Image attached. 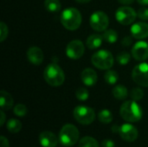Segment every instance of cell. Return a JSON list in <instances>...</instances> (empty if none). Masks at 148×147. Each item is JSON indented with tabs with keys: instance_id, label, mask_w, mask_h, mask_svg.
<instances>
[{
	"instance_id": "1",
	"label": "cell",
	"mask_w": 148,
	"mask_h": 147,
	"mask_svg": "<svg viewBox=\"0 0 148 147\" xmlns=\"http://www.w3.org/2000/svg\"><path fill=\"white\" fill-rule=\"evenodd\" d=\"M82 20L81 12L74 7L65 9L61 15V23L68 30L73 31L79 29L82 24Z\"/></svg>"
},
{
	"instance_id": "2",
	"label": "cell",
	"mask_w": 148,
	"mask_h": 147,
	"mask_svg": "<svg viewBox=\"0 0 148 147\" xmlns=\"http://www.w3.org/2000/svg\"><path fill=\"white\" fill-rule=\"evenodd\" d=\"M121 115L127 122H138L141 120L143 112L140 106L135 101H125L121 107Z\"/></svg>"
},
{
	"instance_id": "3",
	"label": "cell",
	"mask_w": 148,
	"mask_h": 147,
	"mask_svg": "<svg viewBox=\"0 0 148 147\" xmlns=\"http://www.w3.org/2000/svg\"><path fill=\"white\" fill-rule=\"evenodd\" d=\"M45 81L51 87H60L65 81V75L62 68L56 63L49 64L43 72Z\"/></svg>"
},
{
	"instance_id": "4",
	"label": "cell",
	"mask_w": 148,
	"mask_h": 147,
	"mask_svg": "<svg viewBox=\"0 0 148 147\" xmlns=\"http://www.w3.org/2000/svg\"><path fill=\"white\" fill-rule=\"evenodd\" d=\"M80 133L76 126L72 124L64 125L59 133L60 142L64 146L70 147L75 146L79 139Z\"/></svg>"
},
{
	"instance_id": "5",
	"label": "cell",
	"mask_w": 148,
	"mask_h": 147,
	"mask_svg": "<svg viewBox=\"0 0 148 147\" xmlns=\"http://www.w3.org/2000/svg\"><path fill=\"white\" fill-rule=\"evenodd\" d=\"M91 62L95 68L101 70H108L113 67L114 60L111 52L106 49H101L93 55Z\"/></svg>"
},
{
	"instance_id": "6",
	"label": "cell",
	"mask_w": 148,
	"mask_h": 147,
	"mask_svg": "<svg viewBox=\"0 0 148 147\" xmlns=\"http://www.w3.org/2000/svg\"><path fill=\"white\" fill-rule=\"evenodd\" d=\"M75 120L82 125H90L95 120V113L93 108L86 106H78L74 109Z\"/></svg>"
},
{
	"instance_id": "7",
	"label": "cell",
	"mask_w": 148,
	"mask_h": 147,
	"mask_svg": "<svg viewBox=\"0 0 148 147\" xmlns=\"http://www.w3.org/2000/svg\"><path fill=\"white\" fill-rule=\"evenodd\" d=\"M89 24L91 28L98 32L105 31L109 24V18L103 11L94 12L89 18Z\"/></svg>"
},
{
	"instance_id": "8",
	"label": "cell",
	"mask_w": 148,
	"mask_h": 147,
	"mask_svg": "<svg viewBox=\"0 0 148 147\" xmlns=\"http://www.w3.org/2000/svg\"><path fill=\"white\" fill-rule=\"evenodd\" d=\"M134 81L140 87H148V63L141 62L134 67L132 72Z\"/></svg>"
},
{
	"instance_id": "9",
	"label": "cell",
	"mask_w": 148,
	"mask_h": 147,
	"mask_svg": "<svg viewBox=\"0 0 148 147\" xmlns=\"http://www.w3.org/2000/svg\"><path fill=\"white\" fill-rule=\"evenodd\" d=\"M137 16V12L129 6L120 7L115 12L116 20L122 25L132 24L135 21Z\"/></svg>"
},
{
	"instance_id": "10",
	"label": "cell",
	"mask_w": 148,
	"mask_h": 147,
	"mask_svg": "<svg viewBox=\"0 0 148 147\" xmlns=\"http://www.w3.org/2000/svg\"><path fill=\"white\" fill-rule=\"evenodd\" d=\"M85 52L84 44L81 40H73L67 45L66 55L69 58L73 60L80 59Z\"/></svg>"
},
{
	"instance_id": "11",
	"label": "cell",
	"mask_w": 148,
	"mask_h": 147,
	"mask_svg": "<svg viewBox=\"0 0 148 147\" xmlns=\"http://www.w3.org/2000/svg\"><path fill=\"white\" fill-rule=\"evenodd\" d=\"M132 55L136 61L144 62L148 59V43L144 41L137 42L132 49Z\"/></svg>"
},
{
	"instance_id": "12",
	"label": "cell",
	"mask_w": 148,
	"mask_h": 147,
	"mask_svg": "<svg viewBox=\"0 0 148 147\" xmlns=\"http://www.w3.org/2000/svg\"><path fill=\"white\" fill-rule=\"evenodd\" d=\"M120 135L122 139L127 142H134L137 139L139 133L135 126L132 124H124L121 126Z\"/></svg>"
},
{
	"instance_id": "13",
	"label": "cell",
	"mask_w": 148,
	"mask_h": 147,
	"mask_svg": "<svg viewBox=\"0 0 148 147\" xmlns=\"http://www.w3.org/2000/svg\"><path fill=\"white\" fill-rule=\"evenodd\" d=\"M131 35L134 38L142 40L148 36V23L144 22L135 23L131 27Z\"/></svg>"
},
{
	"instance_id": "14",
	"label": "cell",
	"mask_w": 148,
	"mask_h": 147,
	"mask_svg": "<svg viewBox=\"0 0 148 147\" xmlns=\"http://www.w3.org/2000/svg\"><path fill=\"white\" fill-rule=\"evenodd\" d=\"M27 58L33 65H40L43 61L42 50L36 46L30 47L27 51Z\"/></svg>"
},
{
	"instance_id": "15",
	"label": "cell",
	"mask_w": 148,
	"mask_h": 147,
	"mask_svg": "<svg viewBox=\"0 0 148 147\" xmlns=\"http://www.w3.org/2000/svg\"><path fill=\"white\" fill-rule=\"evenodd\" d=\"M39 142L43 147H56L58 144V139L53 133L45 131L40 134Z\"/></svg>"
},
{
	"instance_id": "16",
	"label": "cell",
	"mask_w": 148,
	"mask_h": 147,
	"mask_svg": "<svg viewBox=\"0 0 148 147\" xmlns=\"http://www.w3.org/2000/svg\"><path fill=\"white\" fill-rule=\"evenodd\" d=\"M82 81L88 87H92L95 84H96L98 81V76L96 72L90 68H87L83 69V71L81 74Z\"/></svg>"
},
{
	"instance_id": "17",
	"label": "cell",
	"mask_w": 148,
	"mask_h": 147,
	"mask_svg": "<svg viewBox=\"0 0 148 147\" xmlns=\"http://www.w3.org/2000/svg\"><path fill=\"white\" fill-rule=\"evenodd\" d=\"M13 98L12 96L6 91L2 90L0 93V106L3 111L10 110L13 107Z\"/></svg>"
},
{
	"instance_id": "18",
	"label": "cell",
	"mask_w": 148,
	"mask_h": 147,
	"mask_svg": "<svg viewBox=\"0 0 148 147\" xmlns=\"http://www.w3.org/2000/svg\"><path fill=\"white\" fill-rule=\"evenodd\" d=\"M103 41V36L102 35H99V34H93L90 35L88 39H87V47L89 49H98Z\"/></svg>"
},
{
	"instance_id": "19",
	"label": "cell",
	"mask_w": 148,
	"mask_h": 147,
	"mask_svg": "<svg viewBox=\"0 0 148 147\" xmlns=\"http://www.w3.org/2000/svg\"><path fill=\"white\" fill-rule=\"evenodd\" d=\"M113 95L117 100H125L128 95L127 88L122 85H117L113 89Z\"/></svg>"
},
{
	"instance_id": "20",
	"label": "cell",
	"mask_w": 148,
	"mask_h": 147,
	"mask_svg": "<svg viewBox=\"0 0 148 147\" xmlns=\"http://www.w3.org/2000/svg\"><path fill=\"white\" fill-rule=\"evenodd\" d=\"M6 126H7V129L9 132H10L11 133H16L20 132L22 129V123L18 120L10 119L8 120Z\"/></svg>"
},
{
	"instance_id": "21",
	"label": "cell",
	"mask_w": 148,
	"mask_h": 147,
	"mask_svg": "<svg viewBox=\"0 0 148 147\" xmlns=\"http://www.w3.org/2000/svg\"><path fill=\"white\" fill-rule=\"evenodd\" d=\"M44 6L46 10L50 12H57L62 8L60 0H45Z\"/></svg>"
},
{
	"instance_id": "22",
	"label": "cell",
	"mask_w": 148,
	"mask_h": 147,
	"mask_svg": "<svg viewBox=\"0 0 148 147\" xmlns=\"http://www.w3.org/2000/svg\"><path fill=\"white\" fill-rule=\"evenodd\" d=\"M104 79H105V81L108 84L114 85V84H115L118 81V80H119V75L114 70H109V69H108L107 72L104 75Z\"/></svg>"
},
{
	"instance_id": "23",
	"label": "cell",
	"mask_w": 148,
	"mask_h": 147,
	"mask_svg": "<svg viewBox=\"0 0 148 147\" xmlns=\"http://www.w3.org/2000/svg\"><path fill=\"white\" fill-rule=\"evenodd\" d=\"M103 39L108 43H114L118 39V33L114 29H106L102 35Z\"/></svg>"
},
{
	"instance_id": "24",
	"label": "cell",
	"mask_w": 148,
	"mask_h": 147,
	"mask_svg": "<svg viewBox=\"0 0 148 147\" xmlns=\"http://www.w3.org/2000/svg\"><path fill=\"white\" fill-rule=\"evenodd\" d=\"M98 119L103 124H109L113 120V114L109 110L103 109L98 113Z\"/></svg>"
},
{
	"instance_id": "25",
	"label": "cell",
	"mask_w": 148,
	"mask_h": 147,
	"mask_svg": "<svg viewBox=\"0 0 148 147\" xmlns=\"http://www.w3.org/2000/svg\"><path fill=\"white\" fill-rule=\"evenodd\" d=\"M79 147H100L96 139L92 137L86 136L79 142Z\"/></svg>"
},
{
	"instance_id": "26",
	"label": "cell",
	"mask_w": 148,
	"mask_h": 147,
	"mask_svg": "<svg viewBox=\"0 0 148 147\" xmlns=\"http://www.w3.org/2000/svg\"><path fill=\"white\" fill-rule=\"evenodd\" d=\"M130 59H131V55L127 51H122V52L119 53L116 57L117 62L121 65H127L130 62Z\"/></svg>"
},
{
	"instance_id": "27",
	"label": "cell",
	"mask_w": 148,
	"mask_h": 147,
	"mask_svg": "<svg viewBox=\"0 0 148 147\" xmlns=\"http://www.w3.org/2000/svg\"><path fill=\"white\" fill-rule=\"evenodd\" d=\"M75 96L76 98L81 101H85L88 99L89 97V93L87 88H79L76 92H75Z\"/></svg>"
},
{
	"instance_id": "28",
	"label": "cell",
	"mask_w": 148,
	"mask_h": 147,
	"mask_svg": "<svg viewBox=\"0 0 148 147\" xmlns=\"http://www.w3.org/2000/svg\"><path fill=\"white\" fill-rule=\"evenodd\" d=\"M130 96H131L132 100L138 101H140L144 97V92L140 88H134L131 90Z\"/></svg>"
},
{
	"instance_id": "29",
	"label": "cell",
	"mask_w": 148,
	"mask_h": 147,
	"mask_svg": "<svg viewBox=\"0 0 148 147\" xmlns=\"http://www.w3.org/2000/svg\"><path fill=\"white\" fill-rule=\"evenodd\" d=\"M14 113L18 116V117H23L26 115L28 110L25 105L23 104H17L14 107V110H13Z\"/></svg>"
},
{
	"instance_id": "30",
	"label": "cell",
	"mask_w": 148,
	"mask_h": 147,
	"mask_svg": "<svg viewBox=\"0 0 148 147\" xmlns=\"http://www.w3.org/2000/svg\"><path fill=\"white\" fill-rule=\"evenodd\" d=\"M8 36V26L4 22L0 23V42H3Z\"/></svg>"
},
{
	"instance_id": "31",
	"label": "cell",
	"mask_w": 148,
	"mask_h": 147,
	"mask_svg": "<svg viewBox=\"0 0 148 147\" xmlns=\"http://www.w3.org/2000/svg\"><path fill=\"white\" fill-rule=\"evenodd\" d=\"M137 16L140 19H141L143 21L148 20V8H145V7L140 8L137 11Z\"/></svg>"
},
{
	"instance_id": "32",
	"label": "cell",
	"mask_w": 148,
	"mask_h": 147,
	"mask_svg": "<svg viewBox=\"0 0 148 147\" xmlns=\"http://www.w3.org/2000/svg\"><path fill=\"white\" fill-rule=\"evenodd\" d=\"M102 147H115V144L113 140L111 139H105L101 143Z\"/></svg>"
},
{
	"instance_id": "33",
	"label": "cell",
	"mask_w": 148,
	"mask_h": 147,
	"mask_svg": "<svg viewBox=\"0 0 148 147\" xmlns=\"http://www.w3.org/2000/svg\"><path fill=\"white\" fill-rule=\"evenodd\" d=\"M132 42H133V39L130 36H125L122 40V45H124V46H129V45H131Z\"/></svg>"
},
{
	"instance_id": "34",
	"label": "cell",
	"mask_w": 148,
	"mask_h": 147,
	"mask_svg": "<svg viewBox=\"0 0 148 147\" xmlns=\"http://www.w3.org/2000/svg\"><path fill=\"white\" fill-rule=\"evenodd\" d=\"M1 147H10L9 140L4 136H1Z\"/></svg>"
},
{
	"instance_id": "35",
	"label": "cell",
	"mask_w": 148,
	"mask_h": 147,
	"mask_svg": "<svg viewBox=\"0 0 148 147\" xmlns=\"http://www.w3.org/2000/svg\"><path fill=\"white\" fill-rule=\"evenodd\" d=\"M118 2L124 5H129V4H132L134 2V0H118Z\"/></svg>"
},
{
	"instance_id": "36",
	"label": "cell",
	"mask_w": 148,
	"mask_h": 147,
	"mask_svg": "<svg viewBox=\"0 0 148 147\" xmlns=\"http://www.w3.org/2000/svg\"><path fill=\"white\" fill-rule=\"evenodd\" d=\"M0 114H1V120H0V126H3V124H4V122H5V114H4V113H3V110L1 111Z\"/></svg>"
},
{
	"instance_id": "37",
	"label": "cell",
	"mask_w": 148,
	"mask_h": 147,
	"mask_svg": "<svg viewBox=\"0 0 148 147\" xmlns=\"http://www.w3.org/2000/svg\"><path fill=\"white\" fill-rule=\"evenodd\" d=\"M120 130H121V126H119L117 125H114L112 126V132L113 133H120Z\"/></svg>"
},
{
	"instance_id": "38",
	"label": "cell",
	"mask_w": 148,
	"mask_h": 147,
	"mask_svg": "<svg viewBox=\"0 0 148 147\" xmlns=\"http://www.w3.org/2000/svg\"><path fill=\"white\" fill-rule=\"evenodd\" d=\"M137 2L141 5H148V0H137Z\"/></svg>"
},
{
	"instance_id": "39",
	"label": "cell",
	"mask_w": 148,
	"mask_h": 147,
	"mask_svg": "<svg viewBox=\"0 0 148 147\" xmlns=\"http://www.w3.org/2000/svg\"><path fill=\"white\" fill-rule=\"evenodd\" d=\"M77 3H88V2H90L91 0H75Z\"/></svg>"
}]
</instances>
